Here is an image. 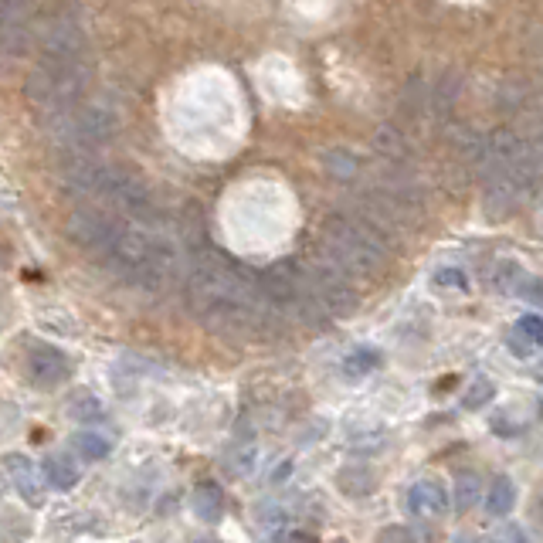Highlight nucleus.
<instances>
[{
  "instance_id": "1",
  "label": "nucleus",
  "mask_w": 543,
  "mask_h": 543,
  "mask_svg": "<svg viewBox=\"0 0 543 543\" xmlns=\"http://www.w3.org/2000/svg\"><path fill=\"white\" fill-rule=\"evenodd\" d=\"M187 306L204 326L224 336L265 333L282 320L258 296L255 272L241 269L221 252H197L187 272Z\"/></svg>"
},
{
  "instance_id": "2",
  "label": "nucleus",
  "mask_w": 543,
  "mask_h": 543,
  "mask_svg": "<svg viewBox=\"0 0 543 543\" xmlns=\"http://www.w3.org/2000/svg\"><path fill=\"white\" fill-rule=\"evenodd\" d=\"M99 258L112 275H119L133 289L160 292L174 286L180 275V252L170 238H163L157 228H143L133 221H119L109 245Z\"/></svg>"
},
{
  "instance_id": "3",
  "label": "nucleus",
  "mask_w": 543,
  "mask_h": 543,
  "mask_svg": "<svg viewBox=\"0 0 543 543\" xmlns=\"http://www.w3.org/2000/svg\"><path fill=\"white\" fill-rule=\"evenodd\" d=\"M92 79V62L85 51L72 55H41L38 68L28 79V99L41 109V116H62L72 106H79L85 85Z\"/></svg>"
},
{
  "instance_id": "4",
  "label": "nucleus",
  "mask_w": 543,
  "mask_h": 543,
  "mask_svg": "<svg viewBox=\"0 0 543 543\" xmlns=\"http://www.w3.org/2000/svg\"><path fill=\"white\" fill-rule=\"evenodd\" d=\"M323 258L343 275H374L387 262V241L357 214H336L323 228Z\"/></svg>"
},
{
  "instance_id": "5",
  "label": "nucleus",
  "mask_w": 543,
  "mask_h": 543,
  "mask_svg": "<svg viewBox=\"0 0 543 543\" xmlns=\"http://www.w3.org/2000/svg\"><path fill=\"white\" fill-rule=\"evenodd\" d=\"M48 123L55 143L75 157V153H92L96 146L106 143L119 129V116L106 102H79L62 116H51Z\"/></svg>"
},
{
  "instance_id": "6",
  "label": "nucleus",
  "mask_w": 543,
  "mask_h": 543,
  "mask_svg": "<svg viewBox=\"0 0 543 543\" xmlns=\"http://www.w3.org/2000/svg\"><path fill=\"white\" fill-rule=\"evenodd\" d=\"M119 221L123 218L106 208H79L72 218H68V238H72L79 248H85V252L99 255L102 248L109 245V238Z\"/></svg>"
},
{
  "instance_id": "7",
  "label": "nucleus",
  "mask_w": 543,
  "mask_h": 543,
  "mask_svg": "<svg viewBox=\"0 0 543 543\" xmlns=\"http://www.w3.org/2000/svg\"><path fill=\"white\" fill-rule=\"evenodd\" d=\"M72 377V360L51 343H31L28 347V381L38 387H58Z\"/></svg>"
},
{
  "instance_id": "8",
  "label": "nucleus",
  "mask_w": 543,
  "mask_h": 543,
  "mask_svg": "<svg viewBox=\"0 0 543 543\" xmlns=\"http://www.w3.org/2000/svg\"><path fill=\"white\" fill-rule=\"evenodd\" d=\"M34 0H0V55H21L28 45Z\"/></svg>"
},
{
  "instance_id": "9",
  "label": "nucleus",
  "mask_w": 543,
  "mask_h": 543,
  "mask_svg": "<svg viewBox=\"0 0 543 543\" xmlns=\"http://www.w3.org/2000/svg\"><path fill=\"white\" fill-rule=\"evenodd\" d=\"M4 469H7V476H11L17 496H21L24 503H31V506L45 503V482H41L38 469L31 465V459H24V455H7Z\"/></svg>"
},
{
  "instance_id": "10",
  "label": "nucleus",
  "mask_w": 543,
  "mask_h": 543,
  "mask_svg": "<svg viewBox=\"0 0 543 543\" xmlns=\"http://www.w3.org/2000/svg\"><path fill=\"white\" fill-rule=\"evenodd\" d=\"M448 510V493L442 482L435 479H421L408 489V513L421 516V520H432V516H442Z\"/></svg>"
},
{
  "instance_id": "11",
  "label": "nucleus",
  "mask_w": 543,
  "mask_h": 543,
  "mask_svg": "<svg viewBox=\"0 0 543 543\" xmlns=\"http://www.w3.org/2000/svg\"><path fill=\"white\" fill-rule=\"evenodd\" d=\"M41 479H45L55 493H72L82 479V469L68 452H51L45 465H41Z\"/></svg>"
},
{
  "instance_id": "12",
  "label": "nucleus",
  "mask_w": 543,
  "mask_h": 543,
  "mask_svg": "<svg viewBox=\"0 0 543 543\" xmlns=\"http://www.w3.org/2000/svg\"><path fill=\"white\" fill-rule=\"evenodd\" d=\"M191 513L201 523H208V527L221 523L224 520V493H221V486H214V482H201V486H194Z\"/></svg>"
},
{
  "instance_id": "13",
  "label": "nucleus",
  "mask_w": 543,
  "mask_h": 543,
  "mask_svg": "<svg viewBox=\"0 0 543 543\" xmlns=\"http://www.w3.org/2000/svg\"><path fill=\"white\" fill-rule=\"evenodd\" d=\"M72 452L79 455V459H85V462H102V459H109L112 442H109L106 435H99V432H92V428H85V432H75V435H72Z\"/></svg>"
},
{
  "instance_id": "14",
  "label": "nucleus",
  "mask_w": 543,
  "mask_h": 543,
  "mask_svg": "<svg viewBox=\"0 0 543 543\" xmlns=\"http://www.w3.org/2000/svg\"><path fill=\"white\" fill-rule=\"evenodd\" d=\"M513 506H516V486H513V479L496 476L493 486H489V493H486V513H489V516H510Z\"/></svg>"
},
{
  "instance_id": "15",
  "label": "nucleus",
  "mask_w": 543,
  "mask_h": 543,
  "mask_svg": "<svg viewBox=\"0 0 543 543\" xmlns=\"http://www.w3.org/2000/svg\"><path fill=\"white\" fill-rule=\"evenodd\" d=\"M377 367H381V353L360 347V350H353L347 360H343V377H347V381H367Z\"/></svg>"
},
{
  "instance_id": "16",
  "label": "nucleus",
  "mask_w": 543,
  "mask_h": 543,
  "mask_svg": "<svg viewBox=\"0 0 543 543\" xmlns=\"http://www.w3.org/2000/svg\"><path fill=\"white\" fill-rule=\"evenodd\" d=\"M530 275L523 272V265L520 262H499L496 269H493V286L499 289V292H516V296H520L523 292V282H527Z\"/></svg>"
},
{
  "instance_id": "17",
  "label": "nucleus",
  "mask_w": 543,
  "mask_h": 543,
  "mask_svg": "<svg viewBox=\"0 0 543 543\" xmlns=\"http://www.w3.org/2000/svg\"><path fill=\"white\" fill-rule=\"evenodd\" d=\"M479 499H482V479L476 472H462V476L455 479V510L459 513L472 510Z\"/></svg>"
},
{
  "instance_id": "18",
  "label": "nucleus",
  "mask_w": 543,
  "mask_h": 543,
  "mask_svg": "<svg viewBox=\"0 0 543 543\" xmlns=\"http://www.w3.org/2000/svg\"><path fill=\"white\" fill-rule=\"evenodd\" d=\"M493 394H496V387L489 384L486 377H479V381H472V384H469V391H465L462 408H465V411H479V408H486V404L493 401Z\"/></svg>"
},
{
  "instance_id": "19",
  "label": "nucleus",
  "mask_w": 543,
  "mask_h": 543,
  "mask_svg": "<svg viewBox=\"0 0 543 543\" xmlns=\"http://www.w3.org/2000/svg\"><path fill=\"white\" fill-rule=\"evenodd\" d=\"M99 401L92 398L89 391L85 394H75V401H72V418H79V421H85V418H99Z\"/></svg>"
},
{
  "instance_id": "20",
  "label": "nucleus",
  "mask_w": 543,
  "mask_h": 543,
  "mask_svg": "<svg viewBox=\"0 0 543 543\" xmlns=\"http://www.w3.org/2000/svg\"><path fill=\"white\" fill-rule=\"evenodd\" d=\"M520 336H527L530 343H537L540 347V340H543V323H540V316L537 313H527V316H520V323L513 326Z\"/></svg>"
},
{
  "instance_id": "21",
  "label": "nucleus",
  "mask_w": 543,
  "mask_h": 543,
  "mask_svg": "<svg viewBox=\"0 0 543 543\" xmlns=\"http://www.w3.org/2000/svg\"><path fill=\"white\" fill-rule=\"evenodd\" d=\"M272 543H316V537L303 527H292V523H286V527H279L272 533Z\"/></svg>"
},
{
  "instance_id": "22",
  "label": "nucleus",
  "mask_w": 543,
  "mask_h": 543,
  "mask_svg": "<svg viewBox=\"0 0 543 543\" xmlns=\"http://www.w3.org/2000/svg\"><path fill=\"white\" fill-rule=\"evenodd\" d=\"M435 286H442V289H469V279H465V272H459V269H442V272H435Z\"/></svg>"
},
{
  "instance_id": "23",
  "label": "nucleus",
  "mask_w": 543,
  "mask_h": 543,
  "mask_svg": "<svg viewBox=\"0 0 543 543\" xmlns=\"http://www.w3.org/2000/svg\"><path fill=\"white\" fill-rule=\"evenodd\" d=\"M506 343H510V353L513 357H520V360H527V357H533V353H537V343H530L527 336H520V333H510L506 336Z\"/></svg>"
},
{
  "instance_id": "24",
  "label": "nucleus",
  "mask_w": 543,
  "mask_h": 543,
  "mask_svg": "<svg viewBox=\"0 0 543 543\" xmlns=\"http://www.w3.org/2000/svg\"><path fill=\"white\" fill-rule=\"evenodd\" d=\"M503 543H530V540H527V533H523L520 527H510V530L503 533Z\"/></svg>"
},
{
  "instance_id": "25",
  "label": "nucleus",
  "mask_w": 543,
  "mask_h": 543,
  "mask_svg": "<svg viewBox=\"0 0 543 543\" xmlns=\"http://www.w3.org/2000/svg\"><path fill=\"white\" fill-rule=\"evenodd\" d=\"M289 472H292V462H282V465H279V472H272V482H286Z\"/></svg>"
},
{
  "instance_id": "26",
  "label": "nucleus",
  "mask_w": 543,
  "mask_h": 543,
  "mask_svg": "<svg viewBox=\"0 0 543 543\" xmlns=\"http://www.w3.org/2000/svg\"><path fill=\"white\" fill-rule=\"evenodd\" d=\"M455 543H479V540L472 537V533H459V537H455Z\"/></svg>"
},
{
  "instance_id": "27",
  "label": "nucleus",
  "mask_w": 543,
  "mask_h": 543,
  "mask_svg": "<svg viewBox=\"0 0 543 543\" xmlns=\"http://www.w3.org/2000/svg\"><path fill=\"white\" fill-rule=\"evenodd\" d=\"M191 543H218V540H191Z\"/></svg>"
}]
</instances>
